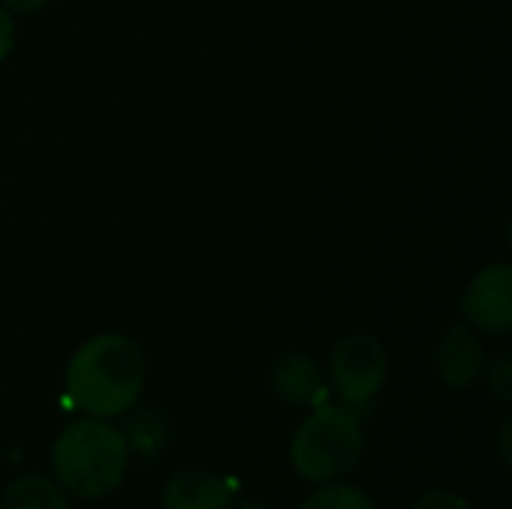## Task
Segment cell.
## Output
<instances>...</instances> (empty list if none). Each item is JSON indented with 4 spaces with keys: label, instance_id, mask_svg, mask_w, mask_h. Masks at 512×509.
<instances>
[{
    "label": "cell",
    "instance_id": "1",
    "mask_svg": "<svg viewBox=\"0 0 512 509\" xmlns=\"http://www.w3.org/2000/svg\"><path fill=\"white\" fill-rule=\"evenodd\" d=\"M144 390L141 348L120 333L84 342L66 369V393L87 417L111 420L126 414Z\"/></svg>",
    "mask_w": 512,
    "mask_h": 509
},
{
    "label": "cell",
    "instance_id": "2",
    "mask_svg": "<svg viewBox=\"0 0 512 509\" xmlns=\"http://www.w3.org/2000/svg\"><path fill=\"white\" fill-rule=\"evenodd\" d=\"M129 468V441L108 420L69 423L51 447V471L66 495L99 501L111 495Z\"/></svg>",
    "mask_w": 512,
    "mask_h": 509
},
{
    "label": "cell",
    "instance_id": "3",
    "mask_svg": "<svg viewBox=\"0 0 512 509\" xmlns=\"http://www.w3.org/2000/svg\"><path fill=\"white\" fill-rule=\"evenodd\" d=\"M360 417L345 405H318L291 438V468L306 483L345 480L363 459Z\"/></svg>",
    "mask_w": 512,
    "mask_h": 509
},
{
    "label": "cell",
    "instance_id": "4",
    "mask_svg": "<svg viewBox=\"0 0 512 509\" xmlns=\"http://www.w3.org/2000/svg\"><path fill=\"white\" fill-rule=\"evenodd\" d=\"M387 351L384 345L369 333L345 336L330 357V378L333 390L342 399L345 408L360 411L375 402V396L387 384Z\"/></svg>",
    "mask_w": 512,
    "mask_h": 509
},
{
    "label": "cell",
    "instance_id": "5",
    "mask_svg": "<svg viewBox=\"0 0 512 509\" xmlns=\"http://www.w3.org/2000/svg\"><path fill=\"white\" fill-rule=\"evenodd\" d=\"M465 318L486 333H507L512 327V270L492 264L474 276L462 297Z\"/></svg>",
    "mask_w": 512,
    "mask_h": 509
},
{
    "label": "cell",
    "instance_id": "6",
    "mask_svg": "<svg viewBox=\"0 0 512 509\" xmlns=\"http://www.w3.org/2000/svg\"><path fill=\"white\" fill-rule=\"evenodd\" d=\"M234 489L210 471H180L162 489V509H231Z\"/></svg>",
    "mask_w": 512,
    "mask_h": 509
},
{
    "label": "cell",
    "instance_id": "7",
    "mask_svg": "<svg viewBox=\"0 0 512 509\" xmlns=\"http://www.w3.org/2000/svg\"><path fill=\"white\" fill-rule=\"evenodd\" d=\"M435 363H438V375H441V381L447 387L465 390L483 375L486 354H483V345H480V339L474 336L471 327H453L441 339Z\"/></svg>",
    "mask_w": 512,
    "mask_h": 509
},
{
    "label": "cell",
    "instance_id": "8",
    "mask_svg": "<svg viewBox=\"0 0 512 509\" xmlns=\"http://www.w3.org/2000/svg\"><path fill=\"white\" fill-rule=\"evenodd\" d=\"M273 393L294 408H318L324 399V375L309 354H288L273 366Z\"/></svg>",
    "mask_w": 512,
    "mask_h": 509
},
{
    "label": "cell",
    "instance_id": "9",
    "mask_svg": "<svg viewBox=\"0 0 512 509\" xmlns=\"http://www.w3.org/2000/svg\"><path fill=\"white\" fill-rule=\"evenodd\" d=\"M0 509H72L63 486L51 477L27 474L6 486Z\"/></svg>",
    "mask_w": 512,
    "mask_h": 509
},
{
    "label": "cell",
    "instance_id": "10",
    "mask_svg": "<svg viewBox=\"0 0 512 509\" xmlns=\"http://www.w3.org/2000/svg\"><path fill=\"white\" fill-rule=\"evenodd\" d=\"M300 509H381L372 495H366L360 486H348L342 480L336 483H321Z\"/></svg>",
    "mask_w": 512,
    "mask_h": 509
},
{
    "label": "cell",
    "instance_id": "11",
    "mask_svg": "<svg viewBox=\"0 0 512 509\" xmlns=\"http://www.w3.org/2000/svg\"><path fill=\"white\" fill-rule=\"evenodd\" d=\"M411 509H474L471 507V501L465 498V495H459V492H447V489H429V492H423Z\"/></svg>",
    "mask_w": 512,
    "mask_h": 509
},
{
    "label": "cell",
    "instance_id": "12",
    "mask_svg": "<svg viewBox=\"0 0 512 509\" xmlns=\"http://www.w3.org/2000/svg\"><path fill=\"white\" fill-rule=\"evenodd\" d=\"M489 390L501 399V402H510L512 399V363L510 357H498L492 366H489Z\"/></svg>",
    "mask_w": 512,
    "mask_h": 509
},
{
    "label": "cell",
    "instance_id": "13",
    "mask_svg": "<svg viewBox=\"0 0 512 509\" xmlns=\"http://www.w3.org/2000/svg\"><path fill=\"white\" fill-rule=\"evenodd\" d=\"M12 42H15L12 18H9V9L0 3V63H3V60H6V54L12 51Z\"/></svg>",
    "mask_w": 512,
    "mask_h": 509
},
{
    "label": "cell",
    "instance_id": "14",
    "mask_svg": "<svg viewBox=\"0 0 512 509\" xmlns=\"http://www.w3.org/2000/svg\"><path fill=\"white\" fill-rule=\"evenodd\" d=\"M510 444H512V420L507 417V420L501 423V435H498V453H501V465H504V468H510L512 465Z\"/></svg>",
    "mask_w": 512,
    "mask_h": 509
},
{
    "label": "cell",
    "instance_id": "15",
    "mask_svg": "<svg viewBox=\"0 0 512 509\" xmlns=\"http://www.w3.org/2000/svg\"><path fill=\"white\" fill-rule=\"evenodd\" d=\"M6 9H15V12H39L48 0H0Z\"/></svg>",
    "mask_w": 512,
    "mask_h": 509
},
{
    "label": "cell",
    "instance_id": "16",
    "mask_svg": "<svg viewBox=\"0 0 512 509\" xmlns=\"http://www.w3.org/2000/svg\"><path fill=\"white\" fill-rule=\"evenodd\" d=\"M231 509H270L267 504H258V501H246V504H240V507H231Z\"/></svg>",
    "mask_w": 512,
    "mask_h": 509
}]
</instances>
